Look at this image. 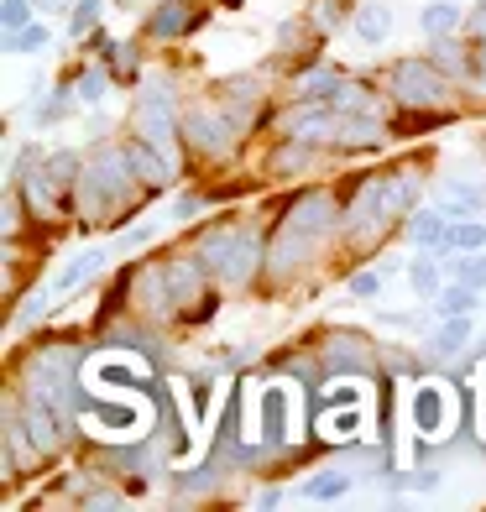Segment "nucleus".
<instances>
[{"label": "nucleus", "mask_w": 486, "mask_h": 512, "mask_svg": "<svg viewBox=\"0 0 486 512\" xmlns=\"http://www.w3.org/2000/svg\"><path fill=\"white\" fill-rule=\"evenodd\" d=\"M392 89H398L403 105H439L445 100V74H439V63L408 58V63L392 68Z\"/></svg>", "instance_id": "7ed1b4c3"}, {"label": "nucleus", "mask_w": 486, "mask_h": 512, "mask_svg": "<svg viewBox=\"0 0 486 512\" xmlns=\"http://www.w3.org/2000/svg\"><path fill=\"white\" fill-rule=\"evenodd\" d=\"M450 194H455V199L439 204V209H445V220H471L476 209H481V194L471 189V183H450Z\"/></svg>", "instance_id": "f3484780"}, {"label": "nucleus", "mask_w": 486, "mask_h": 512, "mask_svg": "<svg viewBox=\"0 0 486 512\" xmlns=\"http://www.w3.org/2000/svg\"><path fill=\"white\" fill-rule=\"evenodd\" d=\"M351 27H356V37L366 42V48H382V42L392 37V6H382V0H366Z\"/></svg>", "instance_id": "6e6552de"}, {"label": "nucleus", "mask_w": 486, "mask_h": 512, "mask_svg": "<svg viewBox=\"0 0 486 512\" xmlns=\"http://www.w3.org/2000/svg\"><path fill=\"white\" fill-rule=\"evenodd\" d=\"M183 21H189V11H183V6H162V11L152 16V32H157V37H178Z\"/></svg>", "instance_id": "5701e85b"}, {"label": "nucleus", "mask_w": 486, "mask_h": 512, "mask_svg": "<svg viewBox=\"0 0 486 512\" xmlns=\"http://www.w3.org/2000/svg\"><path fill=\"white\" fill-rule=\"evenodd\" d=\"M471 335H476V319L471 314H445V324L434 330V356H455V351H466L471 345Z\"/></svg>", "instance_id": "9d476101"}, {"label": "nucleus", "mask_w": 486, "mask_h": 512, "mask_svg": "<svg viewBox=\"0 0 486 512\" xmlns=\"http://www.w3.org/2000/svg\"><path fill=\"white\" fill-rule=\"evenodd\" d=\"M37 6H48V11H58V6H68V0H37Z\"/></svg>", "instance_id": "2f4dec72"}, {"label": "nucleus", "mask_w": 486, "mask_h": 512, "mask_svg": "<svg viewBox=\"0 0 486 512\" xmlns=\"http://www.w3.org/2000/svg\"><path fill=\"white\" fill-rule=\"evenodd\" d=\"M398 272V262H382V267H366V272H356L351 277V298H377L382 293V283Z\"/></svg>", "instance_id": "6ab92c4d"}, {"label": "nucleus", "mask_w": 486, "mask_h": 512, "mask_svg": "<svg viewBox=\"0 0 486 512\" xmlns=\"http://www.w3.org/2000/svg\"><path fill=\"white\" fill-rule=\"evenodd\" d=\"M288 131L304 136V142H324V136L335 131V110H330V105H319V110L309 105V110H298L293 121H288Z\"/></svg>", "instance_id": "f8f14e48"}, {"label": "nucleus", "mask_w": 486, "mask_h": 512, "mask_svg": "<svg viewBox=\"0 0 486 512\" xmlns=\"http://www.w3.org/2000/svg\"><path fill=\"white\" fill-rule=\"evenodd\" d=\"M476 68H481V74H486V42H481V53H476Z\"/></svg>", "instance_id": "473e14b6"}, {"label": "nucleus", "mask_w": 486, "mask_h": 512, "mask_svg": "<svg viewBox=\"0 0 486 512\" xmlns=\"http://www.w3.org/2000/svg\"><path fill=\"white\" fill-rule=\"evenodd\" d=\"M48 27H42V21H27V27H21V32H6V48L11 53H42V48H48Z\"/></svg>", "instance_id": "a211bd4d"}, {"label": "nucleus", "mask_w": 486, "mask_h": 512, "mask_svg": "<svg viewBox=\"0 0 486 512\" xmlns=\"http://www.w3.org/2000/svg\"><path fill=\"white\" fill-rule=\"evenodd\" d=\"M419 27H424L429 37H455V27H460V6H455V0H429V6L419 11Z\"/></svg>", "instance_id": "ddd939ff"}, {"label": "nucleus", "mask_w": 486, "mask_h": 512, "mask_svg": "<svg viewBox=\"0 0 486 512\" xmlns=\"http://www.w3.org/2000/svg\"><path fill=\"white\" fill-rule=\"evenodd\" d=\"M48 298H53V288H48V293H32V298H27V304H21V309H16V319H11V324H16V330H21V324H32V319H37L42 309H48Z\"/></svg>", "instance_id": "a878e982"}, {"label": "nucleus", "mask_w": 486, "mask_h": 512, "mask_svg": "<svg viewBox=\"0 0 486 512\" xmlns=\"http://www.w3.org/2000/svg\"><path fill=\"white\" fill-rule=\"evenodd\" d=\"M434 251H439V256H471V251H486V225H481V220H450Z\"/></svg>", "instance_id": "423d86ee"}, {"label": "nucleus", "mask_w": 486, "mask_h": 512, "mask_svg": "<svg viewBox=\"0 0 486 512\" xmlns=\"http://www.w3.org/2000/svg\"><path fill=\"white\" fill-rule=\"evenodd\" d=\"M199 256H204V267H220L225 283H246L251 262H257V241H251L246 230H215Z\"/></svg>", "instance_id": "f257e3e1"}, {"label": "nucleus", "mask_w": 486, "mask_h": 512, "mask_svg": "<svg viewBox=\"0 0 486 512\" xmlns=\"http://www.w3.org/2000/svg\"><path fill=\"white\" fill-rule=\"evenodd\" d=\"M382 220H392V178H372V183H361V194L351 204V225L361 230H377Z\"/></svg>", "instance_id": "20e7f679"}, {"label": "nucleus", "mask_w": 486, "mask_h": 512, "mask_svg": "<svg viewBox=\"0 0 486 512\" xmlns=\"http://www.w3.org/2000/svg\"><path fill=\"white\" fill-rule=\"evenodd\" d=\"M481 6H486V0H481Z\"/></svg>", "instance_id": "f704fd0d"}, {"label": "nucleus", "mask_w": 486, "mask_h": 512, "mask_svg": "<svg viewBox=\"0 0 486 512\" xmlns=\"http://www.w3.org/2000/svg\"><path fill=\"white\" fill-rule=\"evenodd\" d=\"M183 126H189V136H194L199 147H225V142H230V131H225V126L215 121L210 110H199V115H189V121H183Z\"/></svg>", "instance_id": "dca6fc26"}, {"label": "nucleus", "mask_w": 486, "mask_h": 512, "mask_svg": "<svg viewBox=\"0 0 486 512\" xmlns=\"http://www.w3.org/2000/svg\"><path fill=\"white\" fill-rule=\"evenodd\" d=\"M126 157H131V173L147 178V183H168V178H173V157L162 152V147H152L147 136H142V142H136Z\"/></svg>", "instance_id": "1a4fd4ad"}, {"label": "nucleus", "mask_w": 486, "mask_h": 512, "mask_svg": "<svg viewBox=\"0 0 486 512\" xmlns=\"http://www.w3.org/2000/svg\"><path fill=\"white\" fill-rule=\"evenodd\" d=\"M157 230H162V220H142V225H131V230H126V241H121V246H147Z\"/></svg>", "instance_id": "bb28decb"}, {"label": "nucleus", "mask_w": 486, "mask_h": 512, "mask_svg": "<svg viewBox=\"0 0 486 512\" xmlns=\"http://www.w3.org/2000/svg\"><path fill=\"white\" fill-rule=\"evenodd\" d=\"M105 262H110V251H100V246H95V251H79L74 262H68V267L53 277V283H48V288H53V298H58V293H74V288H84V283H89V277H95Z\"/></svg>", "instance_id": "0eeeda50"}, {"label": "nucleus", "mask_w": 486, "mask_h": 512, "mask_svg": "<svg viewBox=\"0 0 486 512\" xmlns=\"http://www.w3.org/2000/svg\"><path fill=\"white\" fill-rule=\"evenodd\" d=\"M445 209H419V215H413V230H408V236H413V246H424V251H434L439 246V236H445Z\"/></svg>", "instance_id": "2eb2a0df"}, {"label": "nucleus", "mask_w": 486, "mask_h": 512, "mask_svg": "<svg viewBox=\"0 0 486 512\" xmlns=\"http://www.w3.org/2000/svg\"><path fill=\"white\" fill-rule=\"evenodd\" d=\"M27 27V0H6V32Z\"/></svg>", "instance_id": "cd10ccee"}, {"label": "nucleus", "mask_w": 486, "mask_h": 512, "mask_svg": "<svg viewBox=\"0 0 486 512\" xmlns=\"http://www.w3.org/2000/svg\"><path fill=\"white\" fill-rule=\"evenodd\" d=\"M434 63H439V68H455V74L466 68V58H460V48H455L450 37H434Z\"/></svg>", "instance_id": "393cba45"}, {"label": "nucleus", "mask_w": 486, "mask_h": 512, "mask_svg": "<svg viewBox=\"0 0 486 512\" xmlns=\"http://www.w3.org/2000/svg\"><path fill=\"white\" fill-rule=\"evenodd\" d=\"M455 272H460V283H471L476 293L486 288V256H476V251H471L466 262H455Z\"/></svg>", "instance_id": "b1692460"}, {"label": "nucleus", "mask_w": 486, "mask_h": 512, "mask_svg": "<svg viewBox=\"0 0 486 512\" xmlns=\"http://www.w3.org/2000/svg\"><path fill=\"white\" fill-rule=\"evenodd\" d=\"M450 267H455V262L439 267V251H424L419 262L408 267V272H413V293H419V298H429V293H445V283H439V277H445Z\"/></svg>", "instance_id": "4468645a"}, {"label": "nucleus", "mask_w": 486, "mask_h": 512, "mask_svg": "<svg viewBox=\"0 0 486 512\" xmlns=\"http://www.w3.org/2000/svg\"><path fill=\"white\" fill-rule=\"evenodd\" d=\"M74 100H79L74 89H68V84H58L53 95H48V105L37 110V126H53V121H63V115H74Z\"/></svg>", "instance_id": "aec40b11"}, {"label": "nucleus", "mask_w": 486, "mask_h": 512, "mask_svg": "<svg viewBox=\"0 0 486 512\" xmlns=\"http://www.w3.org/2000/svg\"><path fill=\"white\" fill-rule=\"evenodd\" d=\"M471 309H476V288H471V283L439 293V314H471Z\"/></svg>", "instance_id": "4be33fe9"}, {"label": "nucleus", "mask_w": 486, "mask_h": 512, "mask_svg": "<svg viewBox=\"0 0 486 512\" xmlns=\"http://www.w3.org/2000/svg\"><path fill=\"white\" fill-rule=\"evenodd\" d=\"M95 11H100V0H79V11H74V32H84L89 21H95Z\"/></svg>", "instance_id": "c756f323"}, {"label": "nucleus", "mask_w": 486, "mask_h": 512, "mask_svg": "<svg viewBox=\"0 0 486 512\" xmlns=\"http://www.w3.org/2000/svg\"><path fill=\"white\" fill-rule=\"evenodd\" d=\"M105 95V74H84L79 79V100H100Z\"/></svg>", "instance_id": "c85d7f7f"}, {"label": "nucleus", "mask_w": 486, "mask_h": 512, "mask_svg": "<svg viewBox=\"0 0 486 512\" xmlns=\"http://www.w3.org/2000/svg\"><path fill=\"white\" fill-rule=\"evenodd\" d=\"M304 95H309V100H335V95H340V74H335V68H309Z\"/></svg>", "instance_id": "412c9836"}, {"label": "nucleus", "mask_w": 486, "mask_h": 512, "mask_svg": "<svg viewBox=\"0 0 486 512\" xmlns=\"http://www.w3.org/2000/svg\"><path fill=\"white\" fill-rule=\"evenodd\" d=\"M413 429H419L424 439H445L455 429V392L450 387H439V382H424L419 392H413Z\"/></svg>", "instance_id": "f03ea898"}, {"label": "nucleus", "mask_w": 486, "mask_h": 512, "mask_svg": "<svg viewBox=\"0 0 486 512\" xmlns=\"http://www.w3.org/2000/svg\"><path fill=\"white\" fill-rule=\"evenodd\" d=\"M476 356H486V335H481V345H476Z\"/></svg>", "instance_id": "72a5a7b5"}, {"label": "nucleus", "mask_w": 486, "mask_h": 512, "mask_svg": "<svg viewBox=\"0 0 486 512\" xmlns=\"http://www.w3.org/2000/svg\"><path fill=\"white\" fill-rule=\"evenodd\" d=\"M293 392L288 387H267L262 392V424H267V439H288L293 429H288V418H293Z\"/></svg>", "instance_id": "9b49d317"}, {"label": "nucleus", "mask_w": 486, "mask_h": 512, "mask_svg": "<svg viewBox=\"0 0 486 512\" xmlns=\"http://www.w3.org/2000/svg\"><path fill=\"white\" fill-rule=\"evenodd\" d=\"M199 209H204V199H183V204L173 209V220H189V215H199Z\"/></svg>", "instance_id": "7c9ffc66"}, {"label": "nucleus", "mask_w": 486, "mask_h": 512, "mask_svg": "<svg viewBox=\"0 0 486 512\" xmlns=\"http://www.w3.org/2000/svg\"><path fill=\"white\" fill-rule=\"evenodd\" d=\"M345 492H351V471H340V465H330V471H314L304 486H298V502L324 507V502H340Z\"/></svg>", "instance_id": "39448f33"}]
</instances>
